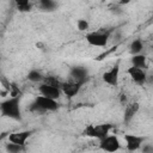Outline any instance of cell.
Returning <instances> with one entry per match:
<instances>
[{
    "instance_id": "cell-1",
    "label": "cell",
    "mask_w": 153,
    "mask_h": 153,
    "mask_svg": "<svg viewBox=\"0 0 153 153\" xmlns=\"http://www.w3.org/2000/svg\"><path fill=\"white\" fill-rule=\"evenodd\" d=\"M1 115L4 117L12 118L14 121H22V111H20V96L10 97L0 104Z\"/></svg>"
},
{
    "instance_id": "cell-2",
    "label": "cell",
    "mask_w": 153,
    "mask_h": 153,
    "mask_svg": "<svg viewBox=\"0 0 153 153\" xmlns=\"http://www.w3.org/2000/svg\"><path fill=\"white\" fill-rule=\"evenodd\" d=\"M59 109V103L56 99L45 97L43 94L36 96L30 105V111L36 114H43L47 111H56Z\"/></svg>"
},
{
    "instance_id": "cell-3",
    "label": "cell",
    "mask_w": 153,
    "mask_h": 153,
    "mask_svg": "<svg viewBox=\"0 0 153 153\" xmlns=\"http://www.w3.org/2000/svg\"><path fill=\"white\" fill-rule=\"evenodd\" d=\"M111 36V31H92L85 36L86 42L92 47H106Z\"/></svg>"
},
{
    "instance_id": "cell-4",
    "label": "cell",
    "mask_w": 153,
    "mask_h": 153,
    "mask_svg": "<svg viewBox=\"0 0 153 153\" xmlns=\"http://www.w3.org/2000/svg\"><path fill=\"white\" fill-rule=\"evenodd\" d=\"M111 128H112V126L109 124V123H106V124H96V126L94 124H88L82 130V135L102 140V139H104L105 136L109 135V131H110Z\"/></svg>"
},
{
    "instance_id": "cell-5",
    "label": "cell",
    "mask_w": 153,
    "mask_h": 153,
    "mask_svg": "<svg viewBox=\"0 0 153 153\" xmlns=\"http://www.w3.org/2000/svg\"><path fill=\"white\" fill-rule=\"evenodd\" d=\"M102 79L105 84L110 86H117L120 79V62H116L110 69L105 71L102 74Z\"/></svg>"
},
{
    "instance_id": "cell-6",
    "label": "cell",
    "mask_w": 153,
    "mask_h": 153,
    "mask_svg": "<svg viewBox=\"0 0 153 153\" xmlns=\"http://www.w3.org/2000/svg\"><path fill=\"white\" fill-rule=\"evenodd\" d=\"M99 148L105 152H116L121 148V142L116 135H108L99 140Z\"/></svg>"
},
{
    "instance_id": "cell-7",
    "label": "cell",
    "mask_w": 153,
    "mask_h": 153,
    "mask_svg": "<svg viewBox=\"0 0 153 153\" xmlns=\"http://www.w3.org/2000/svg\"><path fill=\"white\" fill-rule=\"evenodd\" d=\"M84 82H80V81H74L72 79H69L68 81H63L62 82V86H61V90H62V93L67 97V98H73L74 96H76L79 93V91L81 90Z\"/></svg>"
},
{
    "instance_id": "cell-8",
    "label": "cell",
    "mask_w": 153,
    "mask_h": 153,
    "mask_svg": "<svg viewBox=\"0 0 153 153\" xmlns=\"http://www.w3.org/2000/svg\"><path fill=\"white\" fill-rule=\"evenodd\" d=\"M146 137L145 136H140V135H135V134H124V141H126V147L128 151L134 152L141 148V146L143 145Z\"/></svg>"
},
{
    "instance_id": "cell-9",
    "label": "cell",
    "mask_w": 153,
    "mask_h": 153,
    "mask_svg": "<svg viewBox=\"0 0 153 153\" xmlns=\"http://www.w3.org/2000/svg\"><path fill=\"white\" fill-rule=\"evenodd\" d=\"M127 73L129 74L130 79L137 84V85H143L146 84V79H147V72L143 68H139L135 66H130L127 71Z\"/></svg>"
},
{
    "instance_id": "cell-10",
    "label": "cell",
    "mask_w": 153,
    "mask_h": 153,
    "mask_svg": "<svg viewBox=\"0 0 153 153\" xmlns=\"http://www.w3.org/2000/svg\"><path fill=\"white\" fill-rule=\"evenodd\" d=\"M38 92H39V94H43L45 97H49V98H53V99L57 100L61 97L62 90L59 88V87L48 85L45 82H41V85L38 86Z\"/></svg>"
},
{
    "instance_id": "cell-11",
    "label": "cell",
    "mask_w": 153,
    "mask_h": 153,
    "mask_svg": "<svg viewBox=\"0 0 153 153\" xmlns=\"http://www.w3.org/2000/svg\"><path fill=\"white\" fill-rule=\"evenodd\" d=\"M33 130H22V131H16V133H11L8 135V141L18 143V145H23L26 146V140L32 135Z\"/></svg>"
},
{
    "instance_id": "cell-12",
    "label": "cell",
    "mask_w": 153,
    "mask_h": 153,
    "mask_svg": "<svg viewBox=\"0 0 153 153\" xmlns=\"http://www.w3.org/2000/svg\"><path fill=\"white\" fill-rule=\"evenodd\" d=\"M140 110V104L137 102H133V103H128L126 105V109H124V115H123V122L126 124H128L134 117L135 115L139 112Z\"/></svg>"
},
{
    "instance_id": "cell-13",
    "label": "cell",
    "mask_w": 153,
    "mask_h": 153,
    "mask_svg": "<svg viewBox=\"0 0 153 153\" xmlns=\"http://www.w3.org/2000/svg\"><path fill=\"white\" fill-rule=\"evenodd\" d=\"M69 76L74 81L85 82L86 79H87V69L84 68V67H81V66H74V67L71 68Z\"/></svg>"
},
{
    "instance_id": "cell-14",
    "label": "cell",
    "mask_w": 153,
    "mask_h": 153,
    "mask_svg": "<svg viewBox=\"0 0 153 153\" xmlns=\"http://www.w3.org/2000/svg\"><path fill=\"white\" fill-rule=\"evenodd\" d=\"M130 62H131V66H135V67H139V68H143V69L147 68V57L141 53L136 54V55H131Z\"/></svg>"
},
{
    "instance_id": "cell-15",
    "label": "cell",
    "mask_w": 153,
    "mask_h": 153,
    "mask_svg": "<svg viewBox=\"0 0 153 153\" xmlns=\"http://www.w3.org/2000/svg\"><path fill=\"white\" fill-rule=\"evenodd\" d=\"M5 151L7 153H20V152L26 151V147L23 145H18V143L8 141L7 143H5Z\"/></svg>"
},
{
    "instance_id": "cell-16",
    "label": "cell",
    "mask_w": 153,
    "mask_h": 153,
    "mask_svg": "<svg viewBox=\"0 0 153 153\" xmlns=\"http://www.w3.org/2000/svg\"><path fill=\"white\" fill-rule=\"evenodd\" d=\"M18 11L20 12H30L32 10V2L31 0H13Z\"/></svg>"
},
{
    "instance_id": "cell-17",
    "label": "cell",
    "mask_w": 153,
    "mask_h": 153,
    "mask_svg": "<svg viewBox=\"0 0 153 153\" xmlns=\"http://www.w3.org/2000/svg\"><path fill=\"white\" fill-rule=\"evenodd\" d=\"M26 78L31 82H43V80H44V75L39 71H37V69H31L27 73Z\"/></svg>"
},
{
    "instance_id": "cell-18",
    "label": "cell",
    "mask_w": 153,
    "mask_h": 153,
    "mask_svg": "<svg viewBox=\"0 0 153 153\" xmlns=\"http://www.w3.org/2000/svg\"><path fill=\"white\" fill-rule=\"evenodd\" d=\"M38 6L42 11H54L56 8V1L55 0H38Z\"/></svg>"
},
{
    "instance_id": "cell-19",
    "label": "cell",
    "mask_w": 153,
    "mask_h": 153,
    "mask_svg": "<svg viewBox=\"0 0 153 153\" xmlns=\"http://www.w3.org/2000/svg\"><path fill=\"white\" fill-rule=\"evenodd\" d=\"M143 49V43L141 39H134L131 43H130V47H129V51L131 55H136V54H140Z\"/></svg>"
},
{
    "instance_id": "cell-20",
    "label": "cell",
    "mask_w": 153,
    "mask_h": 153,
    "mask_svg": "<svg viewBox=\"0 0 153 153\" xmlns=\"http://www.w3.org/2000/svg\"><path fill=\"white\" fill-rule=\"evenodd\" d=\"M43 82H45V84H48V85H51V86H55V87L61 88V86H62V82H63V81L59 80L56 76H53V75H47V76H44Z\"/></svg>"
},
{
    "instance_id": "cell-21",
    "label": "cell",
    "mask_w": 153,
    "mask_h": 153,
    "mask_svg": "<svg viewBox=\"0 0 153 153\" xmlns=\"http://www.w3.org/2000/svg\"><path fill=\"white\" fill-rule=\"evenodd\" d=\"M76 29L81 32H86L88 29H90V23L86 20V19H78L76 22Z\"/></svg>"
},
{
    "instance_id": "cell-22",
    "label": "cell",
    "mask_w": 153,
    "mask_h": 153,
    "mask_svg": "<svg viewBox=\"0 0 153 153\" xmlns=\"http://www.w3.org/2000/svg\"><path fill=\"white\" fill-rule=\"evenodd\" d=\"M10 96L11 97H17V96H22L20 90L18 88V86L14 82H11V88H10Z\"/></svg>"
},
{
    "instance_id": "cell-23",
    "label": "cell",
    "mask_w": 153,
    "mask_h": 153,
    "mask_svg": "<svg viewBox=\"0 0 153 153\" xmlns=\"http://www.w3.org/2000/svg\"><path fill=\"white\" fill-rule=\"evenodd\" d=\"M141 151L142 152H153V146L149 143H145L141 146Z\"/></svg>"
},
{
    "instance_id": "cell-24",
    "label": "cell",
    "mask_w": 153,
    "mask_h": 153,
    "mask_svg": "<svg viewBox=\"0 0 153 153\" xmlns=\"http://www.w3.org/2000/svg\"><path fill=\"white\" fill-rule=\"evenodd\" d=\"M120 103L123 105V106H126L127 104H128V99H127V94H124V93H122L121 94V97H120Z\"/></svg>"
},
{
    "instance_id": "cell-25",
    "label": "cell",
    "mask_w": 153,
    "mask_h": 153,
    "mask_svg": "<svg viewBox=\"0 0 153 153\" xmlns=\"http://www.w3.org/2000/svg\"><path fill=\"white\" fill-rule=\"evenodd\" d=\"M146 84H153V74H147Z\"/></svg>"
},
{
    "instance_id": "cell-26",
    "label": "cell",
    "mask_w": 153,
    "mask_h": 153,
    "mask_svg": "<svg viewBox=\"0 0 153 153\" xmlns=\"http://www.w3.org/2000/svg\"><path fill=\"white\" fill-rule=\"evenodd\" d=\"M130 2V0H120V5H127V4H129Z\"/></svg>"
}]
</instances>
